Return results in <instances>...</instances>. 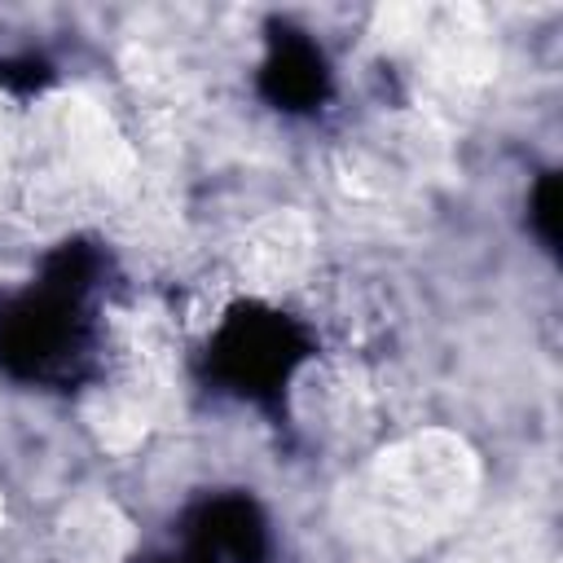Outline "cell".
<instances>
[{"label": "cell", "instance_id": "cell-1", "mask_svg": "<svg viewBox=\"0 0 563 563\" xmlns=\"http://www.w3.org/2000/svg\"><path fill=\"white\" fill-rule=\"evenodd\" d=\"M308 356L312 339L295 317L268 303H233L207 343V378L229 396L277 405Z\"/></svg>", "mask_w": 563, "mask_h": 563}, {"label": "cell", "instance_id": "cell-2", "mask_svg": "<svg viewBox=\"0 0 563 563\" xmlns=\"http://www.w3.org/2000/svg\"><path fill=\"white\" fill-rule=\"evenodd\" d=\"M88 356V317L79 299L26 290L0 312V369L18 383H75Z\"/></svg>", "mask_w": 563, "mask_h": 563}, {"label": "cell", "instance_id": "cell-3", "mask_svg": "<svg viewBox=\"0 0 563 563\" xmlns=\"http://www.w3.org/2000/svg\"><path fill=\"white\" fill-rule=\"evenodd\" d=\"M260 97L286 114H308L330 97V66L321 57V48L286 26V22H268V53L260 66Z\"/></svg>", "mask_w": 563, "mask_h": 563}, {"label": "cell", "instance_id": "cell-4", "mask_svg": "<svg viewBox=\"0 0 563 563\" xmlns=\"http://www.w3.org/2000/svg\"><path fill=\"white\" fill-rule=\"evenodd\" d=\"M185 545L207 554L211 563H264L268 559L264 510L242 493L207 497L202 506H194L185 523Z\"/></svg>", "mask_w": 563, "mask_h": 563}, {"label": "cell", "instance_id": "cell-5", "mask_svg": "<svg viewBox=\"0 0 563 563\" xmlns=\"http://www.w3.org/2000/svg\"><path fill=\"white\" fill-rule=\"evenodd\" d=\"M97 273H101V255L88 246V242H62L57 251H48L44 255V264H40V290H53V295H62V299H88V290H92V282H97Z\"/></svg>", "mask_w": 563, "mask_h": 563}, {"label": "cell", "instance_id": "cell-6", "mask_svg": "<svg viewBox=\"0 0 563 563\" xmlns=\"http://www.w3.org/2000/svg\"><path fill=\"white\" fill-rule=\"evenodd\" d=\"M532 229L545 242V251H559V242H563V180H559V172H545L532 189Z\"/></svg>", "mask_w": 563, "mask_h": 563}, {"label": "cell", "instance_id": "cell-7", "mask_svg": "<svg viewBox=\"0 0 563 563\" xmlns=\"http://www.w3.org/2000/svg\"><path fill=\"white\" fill-rule=\"evenodd\" d=\"M53 84V66L35 53H22V57H4L0 62V88H9L13 97H35Z\"/></svg>", "mask_w": 563, "mask_h": 563}, {"label": "cell", "instance_id": "cell-8", "mask_svg": "<svg viewBox=\"0 0 563 563\" xmlns=\"http://www.w3.org/2000/svg\"><path fill=\"white\" fill-rule=\"evenodd\" d=\"M132 563H211L207 554H198V550H180V554H141V559H132Z\"/></svg>", "mask_w": 563, "mask_h": 563}]
</instances>
